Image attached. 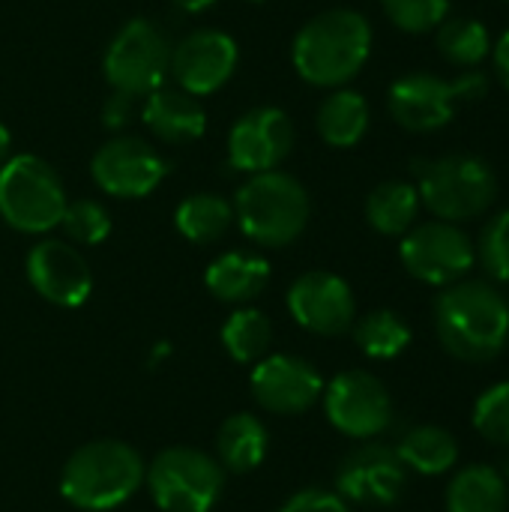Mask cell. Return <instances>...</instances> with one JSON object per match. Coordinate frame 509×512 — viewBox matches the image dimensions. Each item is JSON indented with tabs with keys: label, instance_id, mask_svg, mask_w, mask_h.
I'll return each instance as SVG.
<instances>
[{
	"label": "cell",
	"instance_id": "1",
	"mask_svg": "<svg viewBox=\"0 0 509 512\" xmlns=\"http://www.w3.org/2000/svg\"><path fill=\"white\" fill-rule=\"evenodd\" d=\"M435 333L459 363H492L509 342L507 297L483 279L453 282L435 300Z\"/></svg>",
	"mask_w": 509,
	"mask_h": 512
},
{
	"label": "cell",
	"instance_id": "2",
	"mask_svg": "<svg viewBox=\"0 0 509 512\" xmlns=\"http://www.w3.org/2000/svg\"><path fill=\"white\" fill-rule=\"evenodd\" d=\"M369 51V21L354 9H327L297 30L291 60L312 87H342L366 66Z\"/></svg>",
	"mask_w": 509,
	"mask_h": 512
},
{
	"label": "cell",
	"instance_id": "3",
	"mask_svg": "<svg viewBox=\"0 0 509 512\" xmlns=\"http://www.w3.org/2000/svg\"><path fill=\"white\" fill-rule=\"evenodd\" d=\"M144 459L123 441L102 438L78 447L63 471L60 492L63 498L84 512H108L126 504L144 483Z\"/></svg>",
	"mask_w": 509,
	"mask_h": 512
},
{
	"label": "cell",
	"instance_id": "4",
	"mask_svg": "<svg viewBox=\"0 0 509 512\" xmlns=\"http://www.w3.org/2000/svg\"><path fill=\"white\" fill-rule=\"evenodd\" d=\"M309 210L306 186L279 168L249 174L234 195V219L240 231L267 249L294 243L309 225Z\"/></svg>",
	"mask_w": 509,
	"mask_h": 512
},
{
	"label": "cell",
	"instance_id": "5",
	"mask_svg": "<svg viewBox=\"0 0 509 512\" xmlns=\"http://www.w3.org/2000/svg\"><path fill=\"white\" fill-rule=\"evenodd\" d=\"M420 204L444 222H468L483 216L498 198V177L480 156L453 153L417 168Z\"/></svg>",
	"mask_w": 509,
	"mask_h": 512
},
{
	"label": "cell",
	"instance_id": "6",
	"mask_svg": "<svg viewBox=\"0 0 509 512\" xmlns=\"http://www.w3.org/2000/svg\"><path fill=\"white\" fill-rule=\"evenodd\" d=\"M66 189L57 171L33 153L9 156L0 165V219L21 234H45L60 225Z\"/></svg>",
	"mask_w": 509,
	"mask_h": 512
},
{
	"label": "cell",
	"instance_id": "7",
	"mask_svg": "<svg viewBox=\"0 0 509 512\" xmlns=\"http://www.w3.org/2000/svg\"><path fill=\"white\" fill-rule=\"evenodd\" d=\"M489 78L483 72H465L462 78H441L432 72H408L393 81L387 105L399 126L408 132H435L447 126L459 105L483 99Z\"/></svg>",
	"mask_w": 509,
	"mask_h": 512
},
{
	"label": "cell",
	"instance_id": "8",
	"mask_svg": "<svg viewBox=\"0 0 509 512\" xmlns=\"http://www.w3.org/2000/svg\"><path fill=\"white\" fill-rule=\"evenodd\" d=\"M144 480L159 510L210 512L222 495L225 471L204 450L168 447L150 462Z\"/></svg>",
	"mask_w": 509,
	"mask_h": 512
},
{
	"label": "cell",
	"instance_id": "9",
	"mask_svg": "<svg viewBox=\"0 0 509 512\" xmlns=\"http://www.w3.org/2000/svg\"><path fill=\"white\" fill-rule=\"evenodd\" d=\"M102 69L117 93L147 96L165 84L171 69V45L153 21L132 18L108 42Z\"/></svg>",
	"mask_w": 509,
	"mask_h": 512
},
{
	"label": "cell",
	"instance_id": "10",
	"mask_svg": "<svg viewBox=\"0 0 509 512\" xmlns=\"http://www.w3.org/2000/svg\"><path fill=\"white\" fill-rule=\"evenodd\" d=\"M399 258L417 282L447 288L471 273L477 252L471 237L456 222L435 219L402 234Z\"/></svg>",
	"mask_w": 509,
	"mask_h": 512
},
{
	"label": "cell",
	"instance_id": "11",
	"mask_svg": "<svg viewBox=\"0 0 509 512\" xmlns=\"http://www.w3.org/2000/svg\"><path fill=\"white\" fill-rule=\"evenodd\" d=\"M333 429L354 441H372L393 423V399L381 378L363 369L339 372L321 393Z\"/></svg>",
	"mask_w": 509,
	"mask_h": 512
},
{
	"label": "cell",
	"instance_id": "12",
	"mask_svg": "<svg viewBox=\"0 0 509 512\" xmlns=\"http://www.w3.org/2000/svg\"><path fill=\"white\" fill-rule=\"evenodd\" d=\"M90 174L114 198H147L165 180L168 159L144 138L117 135L96 150Z\"/></svg>",
	"mask_w": 509,
	"mask_h": 512
},
{
	"label": "cell",
	"instance_id": "13",
	"mask_svg": "<svg viewBox=\"0 0 509 512\" xmlns=\"http://www.w3.org/2000/svg\"><path fill=\"white\" fill-rule=\"evenodd\" d=\"M408 468L402 465L396 447L360 444L351 450L336 471V492L348 504L360 507H393L405 495Z\"/></svg>",
	"mask_w": 509,
	"mask_h": 512
},
{
	"label": "cell",
	"instance_id": "14",
	"mask_svg": "<svg viewBox=\"0 0 509 512\" xmlns=\"http://www.w3.org/2000/svg\"><path fill=\"white\" fill-rule=\"evenodd\" d=\"M294 150V126L282 108L261 105L237 117L228 132V165L243 174L279 168Z\"/></svg>",
	"mask_w": 509,
	"mask_h": 512
},
{
	"label": "cell",
	"instance_id": "15",
	"mask_svg": "<svg viewBox=\"0 0 509 512\" xmlns=\"http://www.w3.org/2000/svg\"><path fill=\"white\" fill-rule=\"evenodd\" d=\"M288 312L309 333L342 336L357 321V300L342 276L309 270L288 288Z\"/></svg>",
	"mask_w": 509,
	"mask_h": 512
},
{
	"label": "cell",
	"instance_id": "16",
	"mask_svg": "<svg viewBox=\"0 0 509 512\" xmlns=\"http://www.w3.org/2000/svg\"><path fill=\"white\" fill-rule=\"evenodd\" d=\"M249 390L255 402L270 414H306L321 402L324 378L318 369L294 354H267L255 363L249 375Z\"/></svg>",
	"mask_w": 509,
	"mask_h": 512
},
{
	"label": "cell",
	"instance_id": "17",
	"mask_svg": "<svg viewBox=\"0 0 509 512\" xmlns=\"http://www.w3.org/2000/svg\"><path fill=\"white\" fill-rule=\"evenodd\" d=\"M237 42L222 30H195L180 39L171 51V75L180 90L192 96H207L225 87L237 69Z\"/></svg>",
	"mask_w": 509,
	"mask_h": 512
},
{
	"label": "cell",
	"instance_id": "18",
	"mask_svg": "<svg viewBox=\"0 0 509 512\" xmlns=\"http://www.w3.org/2000/svg\"><path fill=\"white\" fill-rule=\"evenodd\" d=\"M27 279L42 300L60 309L87 303L93 291V273L84 255L66 240H39L27 252Z\"/></svg>",
	"mask_w": 509,
	"mask_h": 512
},
{
	"label": "cell",
	"instance_id": "19",
	"mask_svg": "<svg viewBox=\"0 0 509 512\" xmlns=\"http://www.w3.org/2000/svg\"><path fill=\"white\" fill-rule=\"evenodd\" d=\"M144 126L168 144H186L207 132V111L198 96L180 87H156L141 108Z\"/></svg>",
	"mask_w": 509,
	"mask_h": 512
},
{
	"label": "cell",
	"instance_id": "20",
	"mask_svg": "<svg viewBox=\"0 0 509 512\" xmlns=\"http://www.w3.org/2000/svg\"><path fill=\"white\" fill-rule=\"evenodd\" d=\"M267 279H270V264L261 255L240 252V249L213 258L204 273L207 291L216 300L234 306H246L249 300H255L267 288Z\"/></svg>",
	"mask_w": 509,
	"mask_h": 512
},
{
	"label": "cell",
	"instance_id": "21",
	"mask_svg": "<svg viewBox=\"0 0 509 512\" xmlns=\"http://www.w3.org/2000/svg\"><path fill=\"white\" fill-rule=\"evenodd\" d=\"M270 450V432L255 414H231L216 435V462L222 471L249 474L255 471Z\"/></svg>",
	"mask_w": 509,
	"mask_h": 512
},
{
	"label": "cell",
	"instance_id": "22",
	"mask_svg": "<svg viewBox=\"0 0 509 512\" xmlns=\"http://www.w3.org/2000/svg\"><path fill=\"white\" fill-rule=\"evenodd\" d=\"M444 504L447 512H507L509 486L492 465H465L453 474Z\"/></svg>",
	"mask_w": 509,
	"mask_h": 512
},
{
	"label": "cell",
	"instance_id": "23",
	"mask_svg": "<svg viewBox=\"0 0 509 512\" xmlns=\"http://www.w3.org/2000/svg\"><path fill=\"white\" fill-rule=\"evenodd\" d=\"M402 465L423 477L450 474L459 462V441L441 426H414L402 435L396 447Z\"/></svg>",
	"mask_w": 509,
	"mask_h": 512
},
{
	"label": "cell",
	"instance_id": "24",
	"mask_svg": "<svg viewBox=\"0 0 509 512\" xmlns=\"http://www.w3.org/2000/svg\"><path fill=\"white\" fill-rule=\"evenodd\" d=\"M318 135L330 147H354L369 129V102L357 90H342L336 87L318 108Z\"/></svg>",
	"mask_w": 509,
	"mask_h": 512
},
{
	"label": "cell",
	"instance_id": "25",
	"mask_svg": "<svg viewBox=\"0 0 509 512\" xmlns=\"http://www.w3.org/2000/svg\"><path fill=\"white\" fill-rule=\"evenodd\" d=\"M420 213V192L405 180H387L366 198V222L384 237H402L411 231Z\"/></svg>",
	"mask_w": 509,
	"mask_h": 512
},
{
	"label": "cell",
	"instance_id": "26",
	"mask_svg": "<svg viewBox=\"0 0 509 512\" xmlns=\"http://www.w3.org/2000/svg\"><path fill=\"white\" fill-rule=\"evenodd\" d=\"M174 222H177V231L186 240L213 243L231 228L234 204L219 198V195H210V192H195V195L180 201V207L174 213Z\"/></svg>",
	"mask_w": 509,
	"mask_h": 512
},
{
	"label": "cell",
	"instance_id": "27",
	"mask_svg": "<svg viewBox=\"0 0 509 512\" xmlns=\"http://www.w3.org/2000/svg\"><path fill=\"white\" fill-rule=\"evenodd\" d=\"M354 342L369 360H396L411 345V327L390 309H375L354 321Z\"/></svg>",
	"mask_w": 509,
	"mask_h": 512
},
{
	"label": "cell",
	"instance_id": "28",
	"mask_svg": "<svg viewBox=\"0 0 509 512\" xmlns=\"http://www.w3.org/2000/svg\"><path fill=\"white\" fill-rule=\"evenodd\" d=\"M273 342L270 318L261 309L240 306L222 324V345L234 363H258L267 357Z\"/></svg>",
	"mask_w": 509,
	"mask_h": 512
},
{
	"label": "cell",
	"instance_id": "29",
	"mask_svg": "<svg viewBox=\"0 0 509 512\" xmlns=\"http://www.w3.org/2000/svg\"><path fill=\"white\" fill-rule=\"evenodd\" d=\"M438 51L459 69L480 66L492 51V36L477 18H444L438 27Z\"/></svg>",
	"mask_w": 509,
	"mask_h": 512
},
{
	"label": "cell",
	"instance_id": "30",
	"mask_svg": "<svg viewBox=\"0 0 509 512\" xmlns=\"http://www.w3.org/2000/svg\"><path fill=\"white\" fill-rule=\"evenodd\" d=\"M471 423L483 441L509 447V381H498L477 396Z\"/></svg>",
	"mask_w": 509,
	"mask_h": 512
},
{
	"label": "cell",
	"instance_id": "31",
	"mask_svg": "<svg viewBox=\"0 0 509 512\" xmlns=\"http://www.w3.org/2000/svg\"><path fill=\"white\" fill-rule=\"evenodd\" d=\"M60 228L66 231L69 240H75L81 246H99L111 234V216H108V210L99 201L78 198V201L66 204Z\"/></svg>",
	"mask_w": 509,
	"mask_h": 512
},
{
	"label": "cell",
	"instance_id": "32",
	"mask_svg": "<svg viewBox=\"0 0 509 512\" xmlns=\"http://www.w3.org/2000/svg\"><path fill=\"white\" fill-rule=\"evenodd\" d=\"M387 18L405 33L435 30L450 9V0H381Z\"/></svg>",
	"mask_w": 509,
	"mask_h": 512
},
{
	"label": "cell",
	"instance_id": "33",
	"mask_svg": "<svg viewBox=\"0 0 509 512\" xmlns=\"http://www.w3.org/2000/svg\"><path fill=\"white\" fill-rule=\"evenodd\" d=\"M474 252L486 276H492L495 282H509V210L486 222Z\"/></svg>",
	"mask_w": 509,
	"mask_h": 512
},
{
	"label": "cell",
	"instance_id": "34",
	"mask_svg": "<svg viewBox=\"0 0 509 512\" xmlns=\"http://www.w3.org/2000/svg\"><path fill=\"white\" fill-rule=\"evenodd\" d=\"M279 512H351L348 501L339 492H327V489H303L297 495H291Z\"/></svg>",
	"mask_w": 509,
	"mask_h": 512
},
{
	"label": "cell",
	"instance_id": "35",
	"mask_svg": "<svg viewBox=\"0 0 509 512\" xmlns=\"http://www.w3.org/2000/svg\"><path fill=\"white\" fill-rule=\"evenodd\" d=\"M132 114H135V96H129V93L114 90L102 105V120L108 129H123L132 120Z\"/></svg>",
	"mask_w": 509,
	"mask_h": 512
},
{
	"label": "cell",
	"instance_id": "36",
	"mask_svg": "<svg viewBox=\"0 0 509 512\" xmlns=\"http://www.w3.org/2000/svg\"><path fill=\"white\" fill-rule=\"evenodd\" d=\"M495 72H498L501 84L509 90V30H504V36L495 45Z\"/></svg>",
	"mask_w": 509,
	"mask_h": 512
},
{
	"label": "cell",
	"instance_id": "37",
	"mask_svg": "<svg viewBox=\"0 0 509 512\" xmlns=\"http://www.w3.org/2000/svg\"><path fill=\"white\" fill-rule=\"evenodd\" d=\"M174 6H180L183 12H204V9H210L216 0H171Z\"/></svg>",
	"mask_w": 509,
	"mask_h": 512
},
{
	"label": "cell",
	"instance_id": "38",
	"mask_svg": "<svg viewBox=\"0 0 509 512\" xmlns=\"http://www.w3.org/2000/svg\"><path fill=\"white\" fill-rule=\"evenodd\" d=\"M9 147H12V135H9V129L0 123V165L9 159Z\"/></svg>",
	"mask_w": 509,
	"mask_h": 512
},
{
	"label": "cell",
	"instance_id": "39",
	"mask_svg": "<svg viewBox=\"0 0 509 512\" xmlns=\"http://www.w3.org/2000/svg\"><path fill=\"white\" fill-rule=\"evenodd\" d=\"M501 477L507 480V486H509V447H507V456H504V465H501Z\"/></svg>",
	"mask_w": 509,
	"mask_h": 512
},
{
	"label": "cell",
	"instance_id": "40",
	"mask_svg": "<svg viewBox=\"0 0 509 512\" xmlns=\"http://www.w3.org/2000/svg\"><path fill=\"white\" fill-rule=\"evenodd\" d=\"M249 3H264V0H249Z\"/></svg>",
	"mask_w": 509,
	"mask_h": 512
},
{
	"label": "cell",
	"instance_id": "41",
	"mask_svg": "<svg viewBox=\"0 0 509 512\" xmlns=\"http://www.w3.org/2000/svg\"><path fill=\"white\" fill-rule=\"evenodd\" d=\"M507 3H509V0H507Z\"/></svg>",
	"mask_w": 509,
	"mask_h": 512
}]
</instances>
